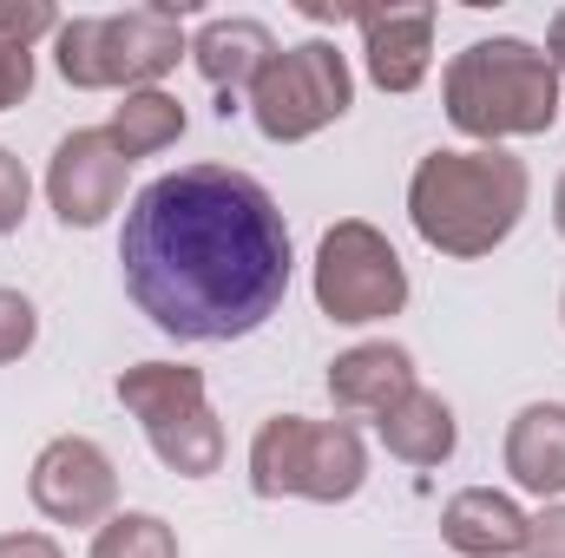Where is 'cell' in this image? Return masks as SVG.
Listing matches in <instances>:
<instances>
[{"instance_id": "obj_11", "label": "cell", "mask_w": 565, "mask_h": 558, "mask_svg": "<svg viewBox=\"0 0 565 558\" xmlns=\"http://www.w3.org/2000/svg\"><path fill=\"white\" fill-rule=\"evenodd\" d=\"M362 20V53H369V79L382 93H415L434 66V7H355Z\"/></svg>"}, {"instance_id": "obj_4", "label": "cell", "mask_w": 565, "mask_h": 558, "mask_svg": "<svg viewBox=\"0 0 565 558\" xmlns=\"http://www.w3.org/2000/svg\"><path fill=\"white\" fill-rule=\"evenodd\" d=\"M178 53H191L178 7H126V13H79L60 20L53 33V60L66 73V86L79 93H145L151 79H164L178 66Z\"/></svg>"}, {"instance_id": "obj_23", "label": "cell", "mask_w": 565, "mask_h": 558, "mask_svg": "<svg viewBox=\"0 0 565 558\" xmlns=\"http://www.w3.org/2000/svg\"><path fill=\"white\" fill-rule=\"evenodd\" d=\"M520 558H565V506H546L540 519H526Z\"/></svg>"}, {"instance_id": "obj_25", "label": "cell", "mask_w": 565, "mask_h": 558, "mask_svg": "<svg viewBox=\"0 0 565 558\" xmlns=\"http://www.w3.org/2000/svg\"><path fill=\"white\" fill-rule=\"evenodd\" d=\"M546 60H553V73H565V7L553 13V26H546Z\"/></svg>"}, {"instance_id": "obj_24", "label": "cell", "mask_w": 565, "mask_h": 558, "mask_svg": "<svg viewBox=\"0 0 565 558\" xmlns=\"http://www.w3.org/2000/svg\"><path fill=\"white\" fill-rule=\"evenodd\" d=\"M0 558H66V552H60L46 533H7V539H0Z\"/></svg>"}, {"instance_id": "obj_9", "label": "cell", "mask_w": 565, "mask_h": 558, "mask_svg": "<svg viewBox=\"0 0 565 558\" xmlns=\"http://www.w3.org/2000/svg\"><path fill=\"white\" fill-rule=\"evenodd\" d=\"M26 493L53 526H106L113 506H119V473H113L99 440L60 433V440L40 447V460L26 473Z\"/></svg>"}, {"instance_id": "obj_18", "label": "cell", "mask_w": 565, "mask_h": 558, "mask_svg": "<svg viewBox=\"0 0 565 558\" xmlns=\"http://www.w3.org/2000/svg\"><path fill=\"white\" fill-rule=\"evenodd\" d=\"M93 558H178V533L158 513H113L93 533Z\"/></svg>"}, {"instance_id": "obj_3", "label": "cell", "mask_w": 565, "mask_h": 558, "mask_svg": "<svg viewBox=\"0 0 565 558\" xmlns=\"http://www.w3.org/2000/svg\"><path fill=\"white\" fill-rule=\"evenodd\" d=\"M447 119L454 132L480 144L540 139L559 119V73L533 40H513V33L473 40L447 66Z\"/></svg>"}, {"instance_id": "obj_20", "label": "cell", "mask_w": 565, "mask_h": 558, "mask_svg": "<svg viewBox=\"0 0 565 558\" xmlns=\"http://www.w3.org/2000/svg\"><path fill=\"white\" fill-rule=\"evenodd\" d=\"M40 33H60V13H53L46 0L0 7V40H7V46H26V53H33V40H40Z\"/></svg>"}, {"instance_id": "obj_8", "label": "cell", "mask_w": 565, "mask_h": 558, "mask_svg": "<svg viewBox=\"0 0 565 558\" xmlns=\"http://www.w3.org/2000/svg\"><path fill=\"white\" fill-rule=\"evenodd\" d=\"M355 99V79H349V60L329 46V40H302V46H282L277 60L257 73L250 86V119L270 144H296L316 139L322 126H335Z\"/></svg>"}, {"instance_id": "obj_16", "label": "cell", "mask_w": 565, "mask_h": 558, "mask_svg": "<svg viewBox=\"0 0 565 558\" xmlns=\"http://www.w3.org/2000/svg\"><path fill=\"white\" fill-rule=\"evenodd\" d=\"M375 427H382V447H388L395 460H408V466H440V460L454 453V440H460L454 408H447L440 395H427V388H415L395 415H382Z\"/></svg>"}, {"instance_id": "obj_26", "label": "cell", "mask_w": 565, "mask_h": 558, "mask_svg": "<svg viewBox=\"0 0 565 558\" xmlns=\"http://www.w3.org/2000/svg\"><path fill=\"white\" fill-rule=\"evenodd\" d=\"M553 224H559V237H565V178H559V191H553Z\"/></svg>"}, {"instance_id": "obj_1", "label": "cell", "mask_w": 565, "mask_h": 558, "mask_svg": "<svg viewBox=\"0 0 565 558\" xmlns=\"http://www.w3.org/2000/svg\"><path fill=\"white\" fill-rule=\"evenodd\" d=\"M126 289L178 342H237L289 296V224L277 197L231 164L151 178L119 237Z\"/></svg>"}, {"instance_id": "obj_27", "label": "cell", "mask_w": 565, "mask_h": 558, "mask_svg": "<svg viewBox=\"0 0 565 558\" xmlns=\"http://www.w3.org/2000/svg\"><path fill=\"white\" fill-rule=\"evenodd\" d=\"M559 315H565V302H559Z\"/></svg>"}, {"instance_id": "obj_5", "label": "cell", "mask_w": 565, "mask_h": 558, "mask_svg": "<svg viewBox=\"0 0 565 558\" xmlns=\"http://www.w3.org/2000/svg\"><path fill=\"white\" fill-rule=\"evenodd\" d=\"M369 480V447L349 420H302L277 415L250 440V486L264 500H316L342 506Z\"/></svg>"}, {"instance_id": "obj_17", "label": "cell", "mask_w": 565, "mask_h": 558, "mask_svg": "<svg viewBox=\"0 0 565 558\" xmlns=\"http://www.w3.org/2000/svg\"><path fill=\"white\" fill-rule=\"evenodd\" d=\"M106 132L119 139V151H126L132 164H139V158H151V151H164V144L184 139V106H178L171 93L145 86V93H126V106L113 112Z\"/></svg>"}, {"instance_id": "obj_14", "label": "cell", "mask_w": 565, "mask_h": 558, "mask_svg": "<svg viewBox=\"0 0 565 558\" xmlns=\"http://www.w3.org/2000/svg\"><path fill=\"white\" fill-rule=\"evenodd\" d=\"M507 473L540 493V500H559L565 493V401H533L520 408L507 427Z\"/></svg>"}, {"instance_id": "obj_12", "label": "cell", "mask_w": 565, "mask_h": 558, "mask_svg": "<svg viewBox=\"0 0 565 558\" xmlns=\"http://www.w3.org/2000/svg\"><path fill=\"white\" fill-rule=\"evenodd\" d=\"M415 395V355L402 342H355L329 362V401L342 415H395Z\"/></svg>"}, {"instance_id": "obj_22", "label": "cell", "mask_w": 565, "mask_h": 558, "mask_svg": "<svg viewBox=\"0 0 565 558\" xmlns=\"http://www.w3.org/2000/svg\"><path fill=\"white\" fill-rule=\"evenodd\" d=\"M26 93H33V53L0 40V112H7V106H20Z\"/></svg>"}, {"instance_id": "obj_13", "label": "cell", "mask_w": 565, "mask_h": 558, "mask_svg": "<svg viewBox=\"0 0 565 558\" xmlns=\"http://www.w3.org/2000/svg\"><path fill=\"white\" fill-rule=\"evenodd\" d=\"M440 539L460 558H513L526 546V513L493 486H467L440 506Z\"/></svg>"}, {"instance_id": "obj_15", "label": "cell", "mask_w": 565, "mask_h": 558, "mask_svg": "<svg viewBox=\"0 0 565 558\" xmlns=\"http://www.w3.org/2000/svg\"><path fill=\"white\" fill-rule=\"evenodd\" d=\"M191 60L217 93H237V86H257V73L277 60V40L264 20H211L191 40Z\"/></svg>"}, {"instance_id": "obj_2", "label": "cell", "mask_w": 565, "mask_h": 558, "mask_svg": "<svg viewBox=\"0 0 565 558\" xmlns=\"http://www.w3.org/2000/svg\"><path fill=\"white\" fill-rule=\"evenodd\" d=\"M533 178L526 158L480 144V151H427L408 178V217L427 250L440 257H487L526 217Z\"/></svg>"}, {"instance_id": "obj_6", "label": "cell", "mask_w": 565, "mask_h": 558, "mask_svg": "<svg viewBox=\"0 0 565 558\" xmlns=\"http://www.w3.org/2000/svg\"><path fill=\"white\" fill-rule=\"evenodd\" d=\"M119 401L132 408V420L145 427L151 453L184 473V480H204L224 466V420L211 415V395H204V375L184 368V362H139L119 375Z\"/></svg>"}, {"instance_id": "obj_10", "label": "cell", "mask_w": 565, "mask_h": 558, "mask_svg": "<svg viewBox=\"0 0 565 558\" xmlns=\"http://www.w3.org/2000/svg\"><path fill=\"white\" fill-rule=\"evenodd\" d=\"M126 178H132V158L119 151V139L106 126H86V132L60 139L53 164H46V197H53L66 230H93L119 211Z\"/></svg>"}, {"instance_id": "obj_7", "label": "cell", "mask_w": 565, "mask_h": 558, "mask_svg": "<svg viewBox=\"0 0 565 558\" xmlns=\"http://www.w3.org/2000/svg\"><path fill=\"white\" fill-rule=\"evenodd\" d=\"M408 302V270L395 257V244L362 224V217H342L335 230H322L316 244V309L342 329H369V322H388L402 315Z\"/></svg>"}, {"instance_id": "obj_19", "label": "cell", "mask_w": 565, "mask_h": 558, "mask_svg": "<svg viewBox=\"0 0 565 558\" xmlns=\"http://www.w3.org/2000/svg\"><path fill=\"white\" fill-rule=\"evenodd\" d=\"M40 335V309L20 289H0V362H20Z\"/></svg>"}, {"instance_id": "obj_21", "label": "cell", "mask_w": 565, "mask_h": 558, "mask_svg": "<svg viewBox=\"0 0 565 558\" xmlns=\"http://www.w3.org/2000/svg\"><path fill=\"white\" fill-rule=\"evenodd\" d=\"M26 197H33V184H26L20 158H13V151H0V237H7V230H20V217H26Z\"/></svg>"}]
</instances>
